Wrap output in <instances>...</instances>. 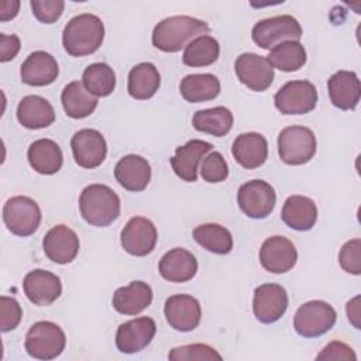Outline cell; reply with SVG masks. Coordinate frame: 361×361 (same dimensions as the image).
I'll return each instance as SVG.
<instances>
[{
  "mask_svg": "<svg viewBox=\"0 0 361 361\" xmlns=\"http://www.w3.org/2000/svg\"><path fill=\"white\" fill-rule=\"evenodd\" d=\"M212 148L213 145L203 140H190L178 147L171 158L173 172L185 182H195L197 179V165Z\"/></svg>",
  "mask_w": 361,
  "mask_h": 361,
  "instance_id": "21",
  "label": "cell"
},
{
  "mask_svg": "<svg viewBox=\"0 0 361 361\" xmlns=\"http://www.w3.org/2000/svg\"><path fill=\"white\" fill-rule=\"evenodd\" d=\"M206 21L189 16H172L159 21L152 31V45L164 52H178L200 35H207Z\"/></svg>",
  "mask_w": 361,
  "mask_h": 361,
  "instance_id": "1",
  "label": "cell"
},
{
  "mask_svg": "<svg viewBox=\"0 0 361 361\" xmlns=\"http://www.w3.org/2000/svg\"><path fill=\"white\" fill-rule=\"evenodd\" d=\"M61 102L66 116L71 118H85L97 107V97H94L79 80H73L63 87Z\"/></svg>",
  "mask_w": 361,
  "mask_h": 361,
  "instance_id": "30",
  "label": "cell"
},
{
  "mask_svg": "<svg viewBox=\"0 0 361 361\" xmlns=\"http://www.w3.org/2000/svg\"><path fill=\"white\" fill-rule=\"evenodd\" d=\"M168 358L172 361H185V360H219L221 361L223 357L210 345L196 343V344H186L180 347H175L169 351Z\"/></svg>",
  "mask_w": 361,
  "mask_h": 361,
  "instance_id": "38",
  "label": "cell"
},
{
  "mask_svg": "<svg viewBox=\"0 0 361 361\" xmlns=\"http://www.w3.org/2000/svg\"><path fill=\"white\" fill-rule=\"evenodd\" d=\"M220 55V45L217 39L210 35H200L192 39L183 51L182 61L192 68H202L214 63Z\"/></svg>",
  "mask_w": 361,
  "mask_h": 361,
  "instance_id": "36",
  "label": "cell"
},
{
  "mask_svg": "<svg viewBox=\"0 0 361 361\" xmlns=\"http://www.w3.org/2000/svg\"><path fill=\"white\" fill-rule=\"evenodd\" d=\"M20 1L18 0H4L0 3V20L7 21L18 14Z\"/></svg>",
  "mask_w": 361,
  "mask_h": 361,
  "instance_id": "45",
  "label": "cell"
},
{
  "mask_svg": "<svg viewBox=\"0 0 361 361\" xmlns=\"http://www.w3.org/2000/svg\"><path fill=\"white\" fill-rule=\"evenodd\" d=\"M104 39L103 21L90 13L72 17L63 28L62 44L71 56H85L96 52Z\"/></svg>",
  "mask_w": 361,
  "mask_h": 361,
  "instance_id": "2",
  "label": "cell"
},
{
  "mask_svg": "<svg viewBox=\"0 0 361 361\" xmlns=\"http://www.w3.org/2000/svg\"><path fill=\"white\" fill-rule=\"evenodd\" d=\"M32 14L44 24H52L63 13L65 1L62 0H31L30 1Z\"/></svg>",
  "mask_w": 361,
  "mask_h": 361,
  "instance_id": "41",
  "label": "cell"
},
{
  "mask_svg": "<svg viewBox=\"0 0 361 361\" xmlns=\"http://www.w3.org/2000/svg\"><path fill=\"white\" fill-rule=\"evenodd\" d=\"M23 289L31 303L49 306L61 296L62 283L55 274L45 269H34L25 275Z\"/></svg>",
  "mask_w": 361,
  "mask_h": 361,
  "instance_id": "19",
  "label": "cell"
},
{
  "mask_svg": "<svg viewBox=\"0 0 361 361\" xmlns=\"http://www.w3.org/2000/svg\"><path fill=\"white\" fill-rule=\"evenodd\" d=\"M274 102L282 114H306L317 104V89L309 80H290L275 93Z\"/></svg>",
  "mask_w": 361,
  "mask_h": 361,
  "instance_id": "9",
  "label": "cell"
},
{
  "mask_svg": "<svg viewBox=\"0 0 361 361\" xmlns=\"http://www.w3.org/2000/svg\"><path fill=\"white\" fill-rule=\"evenodd\" d=\"M282 221L298 231L310 230L317 220L316 203L306 196L292 195L289 196L281 210Z\"/></svg>",
  "mask_w": 361,
  "mask_h": 361,
  "instance_id": "27",
  "label": "cell"
},
{
  "mask_svg": "<svg viewBox=\"0 0 361 361\" xmlns=\"http://www.w3.org/2000/svg\"><path fill=\"white\" fill-rule=\"evenodd\" d=\"M20 47H21V42L17 35L0 34V61L8 62L14 59L20 51Z\"/></svg>",
  "mask_w": 361,
  "mask_h": 361,
  "instance_id": "44",
  "label": "cell"
},
{
  "mask_svg": "<svg viewBox=\"0 0 361 361\" xmlns=\"http://www.w3.org/2000/svg\"><path fill=\"white\" fill-rule=\"evenodd\" d=\"M23 317V309L14 298H0V329L3 333L14 330Z\"/></svg>",
  "mask_w": 361,
  "mask_h": 361,
  "instance_id": "42",
  "label": "cell"
},
{
  "mask_svg": "<svg viewBox=\"0 0 361 361\" xmlns=\"http://www.w3.org/2000/svg\"><path fill=\"white\" fill-rule=\"evenodd\" d=\"M27 158L31 168L41 175H54L63 164V155L59 145L49 138L34 141L28 147Z\"/></svg>",
  "mask_w": 361,
  "mask_h": 361,
  "instance_id": "29",
  "label": "cell"
},
{
  "mask_svg": "<svg viewBox=\"0 0 361 361\" xmlns=\"http://www.w3.org/2000/svg\"><path fill=\"white\" fill-rule=\"evenodd\" d=\"M71 148L75 162L86 169L97 168L107 155V144L100 131L82 128L72 135Z\"/></svg>",
  "mask_w": 361,
  "mask_h": 361,
  "instance_id": "12",
  "label": "cell"
},
{
  "mask_svg": "<svg viewBox=\"0 0 361 361\" xmlns=\"http://www.w3.org/2000/svg\"><path fill=\"white\" fill-rule=\"evenodd\" d=\"M78 234L65 224L54 226L42 240V248L45 255L56 264L72 262L79 252Z\"/></svg>",
  "mask_w": 361,
  "mask_h": 361,
  "instance_id": "18",
  "label": "cell"
},
{
  "mask_svg": "<svg viewBox=\"0 0 361 361\" xmlns=\"http://www.w3.org/2000/svg\"><path fill=\"white\" fill-rule=\"evenodd\" d=\"M330 102L340 110H354L361 97V85L355 72L338 71L327 80Z\"/></svg>",
  "mask_w": 361,
  "mask_h": 361,
  "instance_id": "20",
  "label": "cell"
},
{
  "mask_svg": "<svg viewBox=\"0 0 361 361\" xmlns=\"http://www.w3.org/2000/svg\"><path fill=\"white\" fill-rule=\"evenodd\" d=\"M164 314L172 329L192 331L200 323L202 309L199 300L192 295H172L165 300Z\"/></svg>",
  "mask_w": 361,
  "mask_h": 361,
  "instance_id": "16",
  "label": "cell"
},
{
  "mask_svg": "<svg viewBox=\"0 0 361 361\" xmlns=\"http://www.w3.org/2000/svg\"><path fill=\"white\" fill-rule=\"evenodd\" d=\"M66 345L63 330L48 320L34 323L25 336L24 347L37 360H54L62 354Z\"/></svg>",
  "mask_w": 361,
  "mask_h": 361,
  "instance_id": "5",
  "label": "cell"
},
{
  "mask_svg": "<svg viewBox=\"0 0 361 361\" xmlns=\"http://www.w3.org/2000/svg\"><path fill=\"white\" fill-rule=\"evenodd\" d=\"M267 59L275 69L295 72L306 63V49L299 41H285L275 45Z\"/></svg>",
  "mask_w": 361,
  "mask_h": 361,
  "instance_id": "35",
  "label": "cell"
},
{
  "mask_svg": "<svg viewBox=\"0 0 361 361\" xmlns=\"http://www.w3.org/2000/svg\"><path fill=\"white\" fill-rule=\"evenodd\" d=\"M302 34L299 21L289 14L264 18L251 31L252 41L262 49H271L285 41H298L302 38Z\"/></svg>",
  "mask_w": 361,
  "mask_h": 361,
  "instance_id": "6",
  "label": "cell"
},
{
  "mask_svg": "<svg viewBox=\"0 0 361 361\" xmlns=\"http://www.w3.org/2000/svg\"><path fill=\"white\" fill-rule=\"evenodd\" d=\"M58 73L59 68L56 59L45 51H35L30 54L20 69L23 83L30 86L51 85L55 82Z\"/></svg>",
  "mask_w": 361,
  "mask_h": 361,
  "instance_id": "22",
  "label": "cell"
},
{
  "mask_svg": "<svg viewBox=\"0 0 361 361\" xmlns=\"http://www.w3.org/2000/svg\"><path fill=\"white\" fill-rule=\"evenodd\" d=\"M358 302H360V296H355L347 303V316L355 329H360V322H358L360 320V305H358Z\"/></svg>",
  "mask_w": 361,
  "mask_h": 361,
  "instance_id": "46",
  "label": "cell"
},
{
  "mask_svg": "<svg viewBox=\"0 0 361 361\" xmlns=\"http://www.w3.org/2000/svg\"><path fill=\"white\" fill-rule=\"evenodd\" d=\"M158 233L154 223L142 216L131 217L121 230L120 241L126 252L134 257L151 254L157 245Z\"/></svg>",
  "mask_w": 361,
  "mask_h": 361,
  "instance_id": "11",
  "label": "cell"
},
{
  "mask_svg": "<svg viewBox=\"0 0 361 361\" xmlns=\"http://www.w3.org/2000/svg\"><path fill=\"white\" fill-rule=\"evenodd\" d=\"M234 69L238 80L254 92L267 90L275 76L274 68L268 59L254 52H244L237 56Z\"/></svg>",
  "mask_w": 361,
  "mask_h": 361,
  "instance_id": "13",
  "label": "cell"
},
{
  "mask_svg": "<svg viewBox=\"0 0 361 361\" xmlns=\"http://www.w3.org/2000/svg\"><path fill=\"white\" fill-rule=\"evenodd\" d=\"M152 302V289L147 282L133 281L118 288L113 295V307L126 316H135Z\"/></svg>",
  "mask_w": 361,
  "mask_h": 361,
  "instance_id": "26",
  "label": "cell"
},
{
  "mask_svg": "<svg viewBox=\"0 0 361 361\" xmlns=\"http://www.w3.org/2000/svg\"><path fill=\"white\" fill-rule=\"evenodd\" d=\"M82 83L94 97H104L116 87V73L107 63L96 62L83 71Z\"/></svg>",
  "mask_w": 361,
  "mask_h": 361,
  "instance_id": "37",
  "label": "cell"
},
{
  "mask_svg": "<svg viewBox=\"0 0 361 361\" xmlns=\"http://www.w3.org/2000/svg\"><path fill=\"white\" fill-rule=\"evenodd\" d=\"M361 240L353 238L347 241L338 254V262L341 268L353 275L361 274Z\"/></svg>",
  "mask_w": 361,
  "mask_h": 361,
  "instance_id": "40",
  "label": "cell"
},
{
  "mask_svg": "<svg viewBox=\"0 0 361 361\" xmlns=\"http://www.w3.org/2000/svg\"><path fill=\"white\" fill-rule=\"evenodd\" d=\"M288 309V293L278 283H264L255 288L252 299L254 316L264 324L279 320Z\"/></svg>",
  "mask_w": 361,
  "mask_h": 361,
  "instance_id": "14",
  "label": "cell"
},
{
  "mask_svg": "<svg viewBox=\"0 0 361 361\" xmlns=\"http://www.w3.org/2000/svg\"><path fill=\"white\" fill-rule=\"evenodd\" d=\"M298 261L296 247L283 235L268 237L259 248V262L271 274H285Z\"/></svg>",
  "mask_w": 361,
  "mask_h": 361,
  "instance_id": "15",
  "label": "cell"
},
{
  "mask_svg": "<svg viewBox=\"0 0 361 361\" xmlns=\"http://www.w3.org/2000/svg\"><path fill=\"white\" fill-rule=\"evenodd\" d=\"M231 154L243 168L255 169L268 158V142L259 133H244L233 141Z\"/></svg>",
  "mask_w": 361,
  "mask_h": 361,
  "instance_id": "25",
  "label": "cell"
},
{
  "mask_svg": "<svg viewBox=\"0 0 361 361\" xmlns=\"http://www.w3.org/2000/svg\"><path fill=\"white\" fill-rule=\"evenodd\" d=\"M118 195L102 183L86 186L79 196V210L82 217L94 227H107L120 216Z\"/></svg>",
  "mask_w": 361,
  "mask_h": 361,
  "instance_id": "3",
  "label": "cell"
},
{
  "mask_svg": "<svg viewBox=\"0 0 361 361\" xmlns=\"http://www.w3.org/2000/svg\"><path fill=\"white\" fill-rule=\"evenodd\" d=\"M193 238L199 245L213 254L224 255L233 250L231 233L217 223H206L195 227Z\"/></svg>",
  "mask_w": 361,
  "mask_h": 361,
  "instance_id": "34",
  "label": "cell"
},
{
  "mask_svg": "<svg viewBox=\"0 0 361 361\" xmlns=\"http://www.w3.org/2000/svg\"><path fill=\"white\" fill-rule=\"evenodd\" d=\"M182 97L189 103L213 100L220 93V82L212 73L186 75L179 86Z\"/></svg>",
  "mask_w": 361,
  "mask_h": 361,
  "instance_id": "32",
  "label": "cell"
},
{
  "mask_svg": "<svg viewBox=\"0 0 361 361\" xmlns=\"http://www.w3.org/2000/svg\"><path fill=\"white\" fill-rule=\"evenodd\" d=\"M161 85V75L155 65L141 62L131 68L127 80L128 94L137 100L151 99Z\"/></svg>",
  "mask_w": 361,
  "mask_h": 361,
  "instance_id": "31",
  "label": "cell"
},
{
  "mask_svg": "<svg viewBox=\"0 0 361 361\" xmlns=\"http://www.w3.org/2000/svg\"><path fill=\"white\" fill-rule=\"evenodd\" d=\"M237 203L243 213H245L248 217L265 219L275 207L276 193L268 182L252 179L240 186Z\"/></svg>",
  "mask_w": 361,
  "mask_h": 361,
  "instance_id": "10",
  "label": "cell"
},
{
  "mask_svg": "<svg viewBox=\"0 0 361 361\" xmlns=\"http://www.w3.org/2000/svg\"><path fill=\"white\" fill-rule=\"evenodd\" d=\"M116 180L130 192L144 190L151 180L149 162L135 154L123 157L114 166Z\"/></svg>",
  "mask_w": 361,
  "mask_h": 361,
  "instance_id": "23",
  "label": "cell"
},
{
  "mask_svg": "<svg viewBox=\"0 0 361 361\" xmlns=\"http://www.w3.org/2000/svg\"><path fill=\"white\" fill-rule=\"evenodd\" d=\"M317 360H357L353 348L343 341H331L329 343L319 354Z\"/></svg>",
  "mask_w": 361,
  "mask_h": 361,
  "instance_id": "43",
  "label": "cell"
},
{
  "mask_svg": "<svg viewBox=\"0 0 361 361\" xmlns=\"http://www.w3.org/2000/svg\"><path fill=\"white\" fill-rule=\"evenodd\" d=\"M233 121V113L224 106L199 110L192 118L195 130L212 134L214 137L226 135L231 130Z\"/></svg>",
  "mask_w": 361,
  "mask_h": 361,
  "instance_id": "33",
  "label": "cell"
},
{
  "mask_svg": "<svg viewBox=\"0 0 361 361\" xmlns=\"http://www.w3.org/2000/svg\"><path fill=\"white\" fill-rule=\"evenodd\" d=\"M17 118L25 128L39 130L55 121V111L47 99L30 94L20 100L17 106Z\"/></svg>",
  "mask_w": 361,
  "mask_h": 361,
  "instance_id": "28",
  "label": "cell"
},
{
  "mask_svg": "<svg viewBox=\"0 0 361 361\" xmlns=\"http://www.w3.org/2000/svg\"><path fill=\"white\" fill-rule=\"evenodd\" d=\"M3 220L13 234L27 237L39 227L41 209L28 196H13L3 206Z\"/></svg>",
  "mask_w": 361,
  "mask_h": 361,
  "instance_id": "8",
  "label": "cell"
},
{
  "mask_svg": "<svg viewBox=\"0 0 361 361\" xmlns=\"http://www.w3.org/2000/svg\"><path fill=\"white\" fill-rule=\"evenodd\" d=\"M157 324L154 319L142 316L128 320L118 326L116 333V345L124 354H134L144 350L154 338Z\"/></svg>",
  "mask_w": 361,
  "mask_h": 361,
  "instance_id": "17",
  "label": "cell"
},
{
  "mask_svg": "<svg viewBox=\"0 0 361 361\" xmlns=\"http://www.w3.org/2000/svg\"><path fill=\"white\" fill-rule=\"evenodd\" d=\"M200 175L203 180L209 183H219L226 180L228 176V166L224 157L217 151L206 155L200 165Z\"/></svg>",
  "mask_w": 361,
  "mask_h": 361,
  "instance_id": "39",
  "label": "cell"
},
{
  "mask_svg": "<svg viewBox=\"0 0 361 361\" xmlns=\"http://www.w3.org/2000/svg\"><path fill=\"white\" fill-rule=\"evenodd\" d=\"M317 149L314 133L303 126L285 127L278 135L279 158L288 165L309 162Z\"/></svg>",
  "mask_w": 361,
  "mask_h": 361,
  "instance_id": "4",
  "label": "cell"
},
{
  "mask_svg": "<svg viewBox=\"0 0 361 361\" xmlns=\"http://www.w3.org/2000/svg\"><path fill=\"white\" fill-rule=\"evenodd\" d=\"M334 307L323 300H310L299 306L293 317V327L298 334L306 338L319 337L327 333L336 323Z\"/></svg>",
  "mask_w": 361,
  "mask_h": 361,
  "instance_id": "7",
  "label": "cell"
},
{
  "mask_svg": "<svg viewBox=\"0 0 361 361\" xmlns=\"http://www.w3.org/2000/svg\"><path fill=\"white\" fill-rule=\"evenodd\" d=\"M159 274L169 282H188L197 272V259L185 248H172L162 255L158 264Z\"/></svg>",
  "mask_w": 361,
  "mask_h": 361,
  "instance_id": "24",
  "label": "cell"
}]
</instances>
